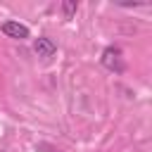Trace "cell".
I'll return each mask as SVG.
<instances>
[{
    "instance_id": "cell-1",
    "label": "cell",
    "mask_w": 152,
    "mask_h": 152,
    "mask_svg": "<svg viewBox=\"0 0 152 152\" xmlns=\"http://www.w3.org/2000/svg\"><path fill=\"white\" fill-rule=\"evenodd\" d=\"M100 62H102V66L104 69H109V71H124V59H121V50L119 48H114V45H109V48H104V52H102V57H100Z\"/></svg>"
},
{
    "instance_id": "cell-2",
    "label": "cell",
    "mask_w": 152,
    "mask_h": 152,
    "mask_svg": "<svg viewBox=\"0 0 152 152\" xmlns=\"http://www.w3.org/2000/svg\"><path fill=\"white\" fill-rule=\"evenodd\" d=\"M0 31H2L5 36H10V38H17V40H26V38L31 36L28 26H26V24H19V21H14V19H7V21H2Z\"/></svg>"
},
{
    "instance_id": "cell-3",
    "label": "cell",
    "mask_w": 152,
    "mask_h": 152,
    "mask_svg": "<svg viewBox=\"0 0 152 152\" xmlns=\"http://www.w3.org/2000/svg\"><path fill=\"white\" fill-rule=\"evenodd\" d=\"M33 52H36L38 57H52V55L57 52V45H55L50 38L40 36V38H36V40H33Z\"/></svg>"
},
{
    "instance_id": "cell-4",
    "label": "cell",
    "mask_w": 152,
    "mask_h": 152,
    "mask_svg": "<svg viewBox=\"0 0 152 152\" xmlns=\"http://www.w3.org/2000/svg\"><path fill=\"white\" fill-rule=\"evenodd\" d=\"M76 10H78V5H76V2H71V0H69V2H62V12H64V17H66V19H71V17L76 14Z\"/></svg>"
}]
</instances>
